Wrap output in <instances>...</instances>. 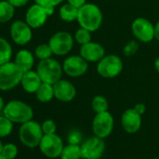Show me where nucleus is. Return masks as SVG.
Returning <instances> with one entry per match:
<instances>
[{"instance_id": "43", "label": "nucleus", "mask_w": 159, "mask_h": 159, "mask_svg": "<svg viewBox=\"0 0 159 159\" xmlns=\"http://www.w3.org/2000/svg\"><path fill=\"white\" fill-rule=\"evenodd\" d=\"M129 159H136V158H129Z\"/></svg>"}, {"instance_id": "7", "label": "nucleus", "mask_w": 159, "mask_h": 159, "mask_svg": "<svg viewBox=\"0 0 159 159\" xmlns=\"http://www.w3.org/2000/svg\"><path fill=\"white\" fill-rule=\"evenodd\" d=\"M53 13L54 8H47L38 3H34L27 9L25 21L32 29H39L47 23L49 17H51Z\"/></svg>"}, {"instance_id": "9", "label": "nucleus", "mask_w": 159, "mask_h": 159, "mask_svg": "<svg viewBox=\"0 0 159 159\" xmlns=\"http://www.w3.org/2000/svg\"><path fill=\"white\" fill-rule=\"evenodd\" d=\"M131 31L139 42L149 43L154 39V25L144 17H138L132 22Z\"/></svg>"}, {"instance_id": "18", "label": "nucleus", "mask_w": 159, "mask_h": 159, "mask_svg": "<svg viewBox=\"0 0 159 159\" xmlns=\"http://www.w3.org/2000/svg\"><path fill=\"white\" fill-rule=\"evenodd\" d=\"M41 84L42 81L38 72L36 70L31 69L29 71L24 72L20 84L25 93L35 94Z\"/></svg>"}, {"instance_id": "42", "label": "nucleus", "mask_w": 159, "mask_h": 159, "mask_svg": "<svg viewBox=\"0 0 159 159\" xmlns=\"http://www.w3.org/2000/svg\"><path fill=\"white\" fill-rule=\"evenodd\" d=\"M150 159H159V158H156V157H152V158H150Z\"/></svg>"}, {"instance_id": "38", "label": "nucleus", "mask_w": 159, "mask_h": 159, "mask_svg": "<svg viewBox=\"0 0 159 159\" xmlns=\"http://www.w3.org/2000/svg\"><path fill=\"white\" fill-rule=\"evenodd\" d=\"M5 101H4V98L0 96V112H3L4 111V108H5Z\"/></svg>"}, {"instance_id": "35", "label": "nucleus", "mask_w": 159, "mask_h": 159, "mask_svg": "<svg viewBox=\"0 0 159 159\" xmlns=\"http://www.w3.org/2000/svg\"><path fill=\"white\" fill-rule=\"evenodd\" d=\"M66 1H67V3L71 4L72 6H74L78 9L87 3V0H66Z\"/></svg>"}, {"instance_id": "20", "label": "nucleus", "mask_w": 159, "mask_h": 159, "mask_svg": "<svg viewBox=\"0 0 159 159\" xmlns=\"http://www.w3.org/2000/svg\"><path fill=\"white\" fill-rule=\"evenodd\" d=\"M78 8L72 6L69 3H65L60 6L58 10L59 18L66 23H73L78 18Z\"/></svg>"}, {"instance_id": "16", "label": "nucleus", "mask_w": 159, "mask_h": 159, "mask_svg": "<svg viewBox=\"0 0 159 159\" xmlns=\"http://www.w3.org/2000/svg\"><path fill=\"white\" fill-rule=\"evenodd\" d=\"M142 115L135 111L134 108L125 110L121 116V125L127 134L137 133L142 125Z\"/></svg>"}, {"instance_id": "22", "label": "nucleus", "mask_w": 159, "mask_h": 159, "mask_svg": "<svg viewBox=\"0 0 159 159\" xmlns=\"http://www.w3.org/2000/svg\"><path fill=\"white\" fill-rule=\"evenodd\" d=\"M15 14V8L8 1H0V24H7L12 20Z\"/></svg>"}, {"instance_id": "15", "label": "nucleus", "mask_w": 159, "mask_h": 159, "mask_svg": "<svg viewBox=\"0 0 159 159\" xmlns=\"http://www.w3.org/2000/svg\"><path fill=\"white\" fill-rule=\"evenodd\" d=\"M53 91L54 98L64 103L72 101L77 95L75 85L71 82L64 79L59 80L58 82L53 84Z\"/></svg>"}, {"instance_id": "30", "label": "nucleus", "mask_w": 159, "mask_h": 159, "mask_svg": "<svg viewBox=\"0 0 159 159\" xmlns=\"http://www.w3.org/2000/svg\"><path fill=\"white\" fill-rule=\"evenodd\" d=\"M139 41L137 39H132L129 40L123 48V53L125 56L126 57H130L133 56L137 53V52L139 51Z\"/></svg>"}, {"instance_id": "4", "label": "nucleus", "mask_w": 159, "mask_h": 159, "mask_svg": "<svg viewBox=\"0 0 159 159\" xmlns=\"http://www.w3.org/2000/svg\"><path fill=\"white\" fill-rule=\"evenodd\" d=\"M41 124L33 119L21 125L19 128V139L23 145L29 149L39 147L43 137Z\"/></svg>"}, {"instance_id": "39", "label": "nucleus", "mask_w": 159, "mask_h": 159, "mask_svg": "<svg viewBox=\"0 0 159 159\" xmlns=\"http://www.w3.org/2000/svg\"><path fill=\"white\" fill-rule=\"evenodd\" d=\"M153 66H154V68L155 70L159 73V56L154 60V63H153Z\"/></svg>"}, {"instance_id": "27", "label": "nucleus", "mask_w": 159, "mask_h": 159, "mask_svg": "<svg viewBox=\"0 0 159 159\" xmlns=\"http://www.w3.org/2000/svg\"><path fill=\"white\" fill-rule=\"evenodd\" d=\"M34 54H35V57L37 59H39V61L51 58L53 55L52 51V49H51V47H50V45L48 43L39 44L35 49Z\"/></svg>"}, {"instance_id": "34", "label": "nucleus", "mask_w": 159, "mask_h": 159, "mask_svg": "<svg viewBox=\"0 0 159 159\" xmlns=\"http://www.w3.org/2000/svg\"><path fill=\"white\" fill-rule=\"evenodd\" d=\"M8 1L16 9V8H23L26 6L30 2V0H8Z\"/></svg>"}, {"instance_id": "5", "label": "nucleus", "mask_w": 159, "mask_h": 159, "mask_svg": "<svg viewBox=\"0 0 159 159\" xmlns=\"http://www.w3.org/2000/svg\"><path fill=\"white\" fill-rule=\"evenodd\" d=\"M36 71L39 75L42 83L50 84H54L61 80L64 73L62 64L52 57L39 61L37 65Z\"/></svg>"}, {"instance_id": "1", "label": "nucleus", "mask_w": 159, "mask_h": 159, "mask_svg": "<svg viewBox=\"0 0 159 159\" xmlns=\"http://www.w3.org/2000/svg\"><path fill=\"white\" fill-rule=\"evenodd\" d=\"M77 22L81 27L90 32L98 31L103 23V13L100 8L94 3H86L78 10Z\"/></svg>"}, {"instance_id": "41", "label": "nucleus", "mask_w": 159, "mask_h": 159, "mask_svg": "<svg viewBox=\"0 0 159 159\" xmlns=\"http://www.w3.org/2000/svg\"><path fill=\"white\" fill-rule=\"evenodd\" d=\"M0 159H6V158H5V157H4V156L1 154V153H0Z\"/></svg>"}, {"instance_id": "17", "label": "nucleus", "mask_w": 159, "mask_h": 159, "mask_svg": "<svg viewBox=\"0 0 159 159\" xmlns=\"http://www.w3.org/2000/svg\"><path fill=\"white\" fill-rule=\"evenodd\" d=\"M79 54L88 63H98L106 55V50L100 43L90 41L80 47Z\"/></svg>"}, {"instance_id": "11", "label": "nucleus", "mask_w": 159, "mask_h": 159, "mask_svg": "<svg viewBox=\"0 0 159 159\" xmlns=\"http://www.w3.org/2000/svg\"><path fill=\"white\" fill-rule=\"evenodd\" d=\"M64 142L60 136L56 133L54 134H44L39 148L42 154L48 158H57L60 157L61 152L64 149Z\"/></svg>"}, {"instance_id": "23", "label": "nucleus", "mask_w": 159, "mask_h": 159, "mask_svg": "<svg viewBox=\"0 0 159 159\" xmlns=\"http://www.w3.org/2000/svg\"><path fill=\"white\" fill-rule=\"evenodd\" d=\"M61 159H83L81 145L70 144L64 146V149L60 155Z\"/></svg>"}, {"instance_id": "26", "label": "nucleus", "mask_w": 159, "mask_h": 159, "mask_svg": "<svg viewBox=\"0 0 159 159\" xmlns=\"http://www.w3.org/2000/svg\"><path fill=\"white\" fill-rule=\"evenodd\" d=\"M91 107L93 109V111L96 113H99V112H103V111H107L109 109V102L108 99L101 95H97L93 98L92 101H91Z\"/></svg>"}, {"instance_id": "44", "label": "nucleus", "mask_w": 159, "mask_h": 159, "mask_svg": "<svg viewBox=\"0 0 159 159\" xmlns=\"http://www.w3.org/2000/svg\"><path fill=\"white\" fill-rule=\"evenodd\" d=\"M0 1H1V0H0Z\"/></svg>"}, {"instance_id": "10", "label": "nucleus", "mask_w": 159, "mask_h": 159, "mask_svg": "<svg viewBox=\"0 0 159 159\" xmlns=\"http://www.w3.org/2000/svg\"><path fill=\"white\" fill-rule=\"evenodd\" d=\"M113 128L114 118L109 111L96 113L92 122V130L95 136L105 139L112 133Z\"/></svg>"}, {"instance_id": "36", "label": "nucleus", "mask_w": 159, "mask_h": 159, "mask_svg": "<svg viewBox=\"0 0 159 159\" xmlns=\"http://www.w3.org/2000/svg\"><path fill=\"white\" fill-rule=\"evenodd\" d=\"M133 108H134L135 111H136L137 112H139L140 115H143V114L145 113V111H146V106H145L143 103H137Z\"/></svg>"}, {"instance_id": "37", "label": "nucleus", "mask_w": 159, "mask_h": 159, "mask_svg": "<svg viewBox=\"0 0 159 159\" xmlns=\"http://www.w3.org/2000/svg\"><path fill=\"white\" fill-rule=\"evenodd\" d=\"M154 39L159 42V21H157L154 25Z\"/></svg>"}, {"instance_id": "32", "label": "nucleus", "mask_w": 159, "mask_h": 159, "mask_svg": "<svg viewBox=\"0 0 159 159\" xmlns=\"http://www.w3.org/2000/svg\"><path fill=\"white\" fill-rule=\"evenodd\" d=\"M82 133L79 130H72L69 132L68 136H67V141L70 144H79L82 142Z\"/></svg>"}, {"instance_id": "25", "label": "nucleus", "mask_w": 159, "mask_h": 159, "mask_svg": "<svg viewBox=\"0 0 159 159\" xmlns=\"http://www.w3.org/2000/svg\"><path fill=\"white\" fill-rule=\"evenodd\" d=\"M73 37H74L75 42L78 43L80 46L84 45V44L92 41V32H90L89 30H87L84 27H81V26L75 30Z\"/></svg>"}, {"instance_id": "14", "label": "nucleus", "mask_w": 159, "mask_h": 159, "mask_svg": "<svg viewBox=\"0 0 159 159\" xmlns=\"http://www.w3.org/2000/svg\"><path fill=\"white\" fill-rule=\"evenodd\" d=\"M10 36L15 44L25 46L31 41L33 38V31L25 21L16 20L11 25Z\"/></svg>"}, {"instance_id": "13", "label": "nucleus", "mask_w": 159, "mask_h": 159, "mask_svg": "<svg viewBox=\"0 0 159 159\" xmlns=\"http://www.w3.org/2000/svg\"><path fill=\"white\" fill-rule=\"evenodd\" d=\"M81 149L83 159H100L106 151V143L104 139L94 135L82 142Z\"/></svg>"}, {"instance_id": "2", "label": "nucleus", "mask_w": 159, "mask_h": 159, "mask_svg": "<svg viewBox=\"0 0 159 159\" xmlns=\"http://www.w3.org/2000/svg\"><path fill=\"white\" fill-rule=\"evenodd\" d=\"M3 114L13 124H24L33 119L34 111L32 107L22 100H11L4 108Z\"/></svg>"}, {"instance_id": "19", "label": "nucleus", "mask_w": 159, "mask_h": 159, "mask_svg": "<svg viewBox=\"0 0 159 159\" xmlns=\"http://www.w3.org/2000/svg\"><path fill=\"white\" fill-rule=\"evenodd\" d=\"M35 54L27 49H22L17 52L14 56V63L24 71H29L33 69L35 65Z\"/></svg>"}, {"instance_id": "29", "label": "nucleus", "mask_w": 159, "mask_h": 159, "mask_svg": "<svg viewBox=\"0 0 159 159\" xmlns=\"http://www.w3.org/2000/svg\"><path fill=\"white\" fill-rule=\"evenodd\" d=\"M18 152H19V149L16 144L7 143V144H4L1 154L6 159H15L18 155Z\"/></svg>"}, {"instance_id": "21", "label": "nucleus", "mask_w": 159, "mask_h": 159, "mask_svg": "<svg viewBox=\"0 0 159 159\" xmlns=\"http://www.w3.org/2000/svg\"><path fill=\"white\" fill-rule=\"evenodd\" d=\"M36 98L41 103H48L54 98L53 84L42 83L37 92L35 93Z\"/></svg>"}, {"instance_id": "6", "label": "nucleus", "mask_w": 159, "mask_h": 159, "mask_svg": "<svg viewBox=\"0 0 159 159\" xmlns=\"http://www.w3.org/2000/svg\"><path fill=\"white\" fill-rule=\"evenodd\" d=\"M124 69L122 58L117 54H106L97 63V72L105 79L118 77Z\"/></svg>"}, {"instance_id": "33", "label": "nucleus", "mask_w": 159, "mask_h": 159, "mask_svg": "<svg viewBox=\"0 0 159 159\" xmlns=\"http://www.w3.org/2000/svg\"><path fill=\"white\" fill-rule=\"evenodd\" d=\"M35 3L42 5L47 8H54L61 5L64 0H34Z\"/></svg>"}, {"instance_id": "31", "label": "nucleus", "mask_w": 159, "mask_h": 159, "mask_svg": "<svg viewBox=\"0 0 159 159\" xmlns=\"http://www.w3.org/2000/svg\"><path fill=\"white\" fill-rule=\"evenodd\" d=\"M41 128H42L43 134H54L56 133V130H57L56 124L52 119H47L43 121V123L41 124Z\"/></svg>"}, {"instance_id": "28", "label": "nucleus", "mask_w": 159, "mask_h": 159, "mask_svg": "<svg viewBox=\"0 0 159 159\" xmlns=\"http://www.w3.org/2000/svg\"><path fill=\"white\" fill-rule=\"evenodd\" d=\"M13 130V123L4 114L0 115V139L6 138L11 134Z\"/></svg>"}, {"instance_id": "40", "label": "nucleus", "mask_w": 159, "mask_h": 159, "mask_svg": "<svg viewBox=\"0 0 159 159\" xmlns=\"http://www.w3.org/2000/svg\"><path fill=\"white\" fill-rule=\"evenodd\" d=\"M3 146H4V144L2 143V141H1V139H0V153H1V152H2V149H3Z\"/></svg>"}, {"instance_id": "8", "label": "nucleus", "mask_w": 159, "mask_h": 159, "mask_svg": "<svg viewBox=\"0 0 159 159\" xmlns=\"http://www.w3.org/2000/svg\"><path fill=\"white\" fill-rule=\"evenodd\" d=\"M74 43V37L67 31L64 30L55 32L48 41L53 55L56 56L67 55L72 51Z\"/></svg>"}, {"instance_id": "3", "label": "nucleus", "mask_w": 159, "mask_h": 159, "mask_svg": "<svg viewBox=\"0 0 159 159\" xmlns=\"http://www.w3.org/2000/svg\"><path fill=\"white\" fill-rule=\"evenodd\" d=\"M24 71L12 61L0 66V91H11L21 84Z\"/></svg>"}, {"instance_id": "12", "label": "nucleus", "mask_w": 159, "mask_h": 159, "mask_svg": "<svg viewBox=\"0 0 159 159\" xmlns=\"http://www.w3.org/2000/svg\"><path fill=\"white\" fill-rule=\"evenodd\" d=\"M64 73L70 78L84 76L89 67V63L80 54L68 55L62 63Z\"/></svg>"}, {"instance_id": "24", "label": "nucleus", "mask_w": 159, "mask_h": 159, "mask_svg": "<svg viewBox=\"0 0 159 159\" xmlns=\"http://www.w3.org/2000/svg\"><path fill=\"white\" fill-rule=\"evenodd\" d=\"M13 49L11 43L4 38L0 37V66L11 61Z\"/></svg>"}]
</instances>
